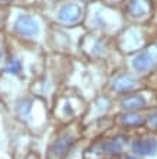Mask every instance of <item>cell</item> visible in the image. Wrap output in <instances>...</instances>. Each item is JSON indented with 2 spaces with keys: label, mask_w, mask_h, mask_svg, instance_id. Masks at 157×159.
Segmentation results:
<instances>
[{
  "label": "cell",
  "mask_w": 157,
  "mask_h": 159,
  "mask_svg": "<svg viewBox=\"0 0 157 159\" xmlns=\"http://www.w3.org/2000/svg\"><path fill=\"white\" fill-rule=\"evenodd\" d=\"M15 30L22 36L26 38H33L39 34V23L33 16L30 15H19L15 22Z\"/></svg>",
  "instance_id": "obj_1"
},
{
  "label": "cell",
  "mask_w": 157,
  "mask_h": 159,
  "mask_svg": "<svg viewBox=\"0 0 157 159\" xmlns=\"http://www.w3.org/2000/svg\"><path fill=\"white\" fill-rule=\"evenodd\" d=\"M82 17V6L74 2L62 4L58 12V19L62 23H75Z\"/></svg>",
  "instance_id": "obj_2"
},
{
  "label": "cell",
  "mask_w": 157,
  "mask_h": 159,
  "mask_svg": "<svg viewBox=\"0 0 157 159\" xmlns=\"http://www.w3.org/2000/svg\"><path fill=\"white\" fill-rule=\"evenodd\" d=\"M131 152L138 156H154L157 155V140L153 138L136 139L131 142Z\"/></svg>",
  "instance_id": "obj_3"
},
{
  "label": "cell",
  "mask_w": 157,
  "mask_h": 159,
  "mask_svg": "<svg viewBox=\"0 0 157 159\" xmlns=\"http://www.w3.org/2000/svg\"><path fill=\"white\" fill-rule=\"evenodd\" d=\"M131 65L134 68V71L146 72L156 65V57L153 54H150V52H141V54L136 55L133 58Z\"/></svg>",
  "instance_id": "obj_4"
},
{
  "label": "cell",
  "mask_w": 157,
  "mask_h": 159,
  "mask_svg": "<svg viewBox=\"0 0 157 159\" xmlns=\"http://www.w3.org/2000/svg\"><path fill=\"white\" fill-rule=\"evenodd\" d=\"M72 143H74V139L71 138V136H61L52 143V146H50V153L55 156V158H61L66 153V152L69 151V148L72 146Z\"/></svg>",
  "instance_id": "obj_5"
},
{
  "label": "cell",
  "mask_w": 157,
  "mask_h": 159,
  "mask_svg": "<svg viewBox=\"0 0 157 159\" xmlns=\"http://www.w3.org/2000/svg\"><path fill=\"white\" fill-rule=\"evenodd\" d=\"M125 143H127V138L125 136H116V138H111L110 140H107L104 143L102 151L105 153H110V155H118L124 149Z\"/></svg>",
  "instance_id": "obj_6"
},
{
  "label": "cell",
  "mask_w": 157,
  "mask_h": 159,
  "mask_svg": "<svg viewBox=\"0 0 157 159\" xmlns=\"http://www.w3.org/2000/svg\"><path fill=\"white\" fill-rule=\"evenodd\" d=\"M136 87H137V81L134 78H131L130 75L118 77L112 84V90L117 93H130Z\"/></svg>",
  "instance_id": "obj_7"
},
{
  "label": "cell",
  "mask_w": 157,
  "mask_h": 159,
  "mask_svg": "<svg viewBox=\"0 0 157 159\" xmlns=\"http://www.w3.org/2000/svg\"><path fill=\"white\" fill-rule=\"evenodd\" d=\"M121 107L125 110H130V111L143 109V107H146V98L141 94L128 96V97H125L124 100H121Z\"/></svg>",
  "instance_id": "obj_8"
},
{
  "label": "cell",
  "mask_w": 157,
  "mask_h": 159,
  "mask_svg": "<svg viewBox=\"0 0 157 159\" xmlns=\"http://www.w3.org/2000/svg\"><path fill=\"white\" fill-rule=\"evenodd\" d=\"M120 121L124 126H127V127H137V126L143 125V123L146 121V119L143 117V116H140L138 113H133V111H130V113H125L124 116H121Z\"/></svg>",
  "instance_id": "obj_9"
},
{
  "label": "cell",
  "mask_w": 157,
  "mask_h": 159,
  "mask_svg": "<svg viewBox=\"0 0 157 159\" xmlns=\"http://www.w3.org/2000/svg\"><path fill=\"white\" fill-rule=\"evenodd\" d=\"M127 9H128L130 16L136 17V19L144 16V13H146V4L143 0H130Z\"/></svg>",
  "instance_id": "obj_10"
},
{
  "label": "cell",
  "mask_w": 157,
  "mask_h": 159,
  "mask_svg": "<svg viewBox=\"0 0 157 159\" xmlns=\"http://www.w3.org/2000/svg\"><path fill=\"white\" fill-rule=\"evenodd\" d=\"M22 70H23V65H22V61L17 58H10L9 59V64H7V71L13 75H17L20 74Z\"/></svg>",
  "instance_id": "obj_11"
},
{
  "label": "cell",
  "mask_w": 157,
  "mask_h": 159,
  "mask_svg": "<svg viewBox=\"0 0 157 159\" xmlns=\"http://www.w3.org/2000/svg\"><path fill=\"white\" fill-rule=\"evenodd\" d=\"M124 159H137V156H125Z\"/></svg>",
  "instance_id": "obj_12"
},
{
  "label": "cell",
  "mask_w": 157,
  "mask_h": 159,
  "mask_svg": "<svg viewBox=\"0 0 157 159\" xmlns=\"http://www.w3.org/2000/svg\"><path fill=\"white\" fill-rule=\"evenodd\" d=\"M2 58H3V54H2V49H0V61H2Z\"/></svg>",
  "instance_id": "obj_13"
},
{
  "label": "cell",
  "mask_w": 157,
  "mask_h": 159,
  "mask_svg": "<svg viewBox=\"0 0 157 159\" xmlns=\"http://www.w3.org/2000/svg\"><path fill=\"white\" fill-rule=\"evenodd\" d=\"M2 2H12V0H2Z\"/></svg>",
  "instance_id": "obj_14"
}]
</instances>
